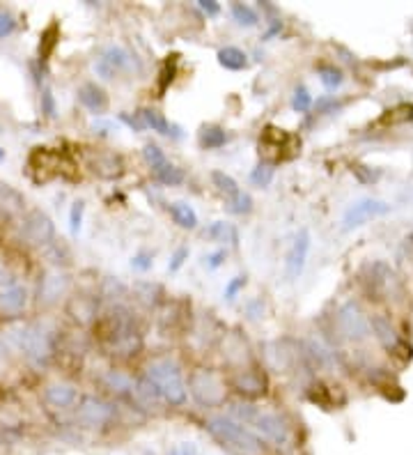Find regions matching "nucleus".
<instances>
[{
    "mask_svg": "<svg viewBox=\"0 0 413 455\" xmlns=\"http://www.w3.org/2000/svg\"><path fill=\"white\" fill-rule=\"evenodd\" d=\"M96 333L101 338V345L108 349L110 354L117 356H131L138 354L142 347V336L138 331L136 320L124 306H110L103 313L101 320L96 322Z\"/></svg>",
    "mask_w": 413,
    "mask_h": 455,
    "instance_id": "1",
    "label": "nucleus"
},
{
    "mask_svg": "<svg viewBox=\"0 0 413 455\" xmlns=\"http://www.w3.org/2000/svg\"><path fill=\"white\" fill-rule=\"evenodd\" d=\"M207 430L212 432L216 442H221L223 449H228L235 455H262L264 446L251 430L242 423L228 419V416H214L207 421Z\"/></svg>",
    "mask_w": 413,
    "mask_h": 455,
    "instance_id": "2",
    "label": "nucleus"
},
{
    "mask_svg": "<svg viewBox=\"0 0 413 455\" xmlns=\"http://www.w3.org/2000/svg\"><path fill=\"white\" fill-rule=\"evenodd\" d=\"M145 377L159 389L161 398L168 402V405L177 407L186 402V384L182 377V368H179L177 361L168 359V356L149 361L145 368Z\"/></svg>",
    "mask_w": 413,
    "mask_h": 455,
    "instance_id": "3",
    "label": "nucleus"
},
{
    "mask_svg": "<svg viewBox=\"0 0 413 455\" xmlns=\"http://www.w3.org/2000/svg\"><path fill=\"white\" fill-rule=\"evenodd\" d=\"M230 414L242 423L253 425V428L258 430L262 437H267L269 442H273L278 446L289 442V425L273 412H264V409L248 405V402H239V405L230 407Z\"/></svg>",
    "mask_w": 413,
    "mask_h": 455,
    "instance_id": "4",
    "label": "nucleus"
},
{
    "mask_svg": "<svg viewBox=\"0 0 413 455\" xmlns=\"http://www.w3.org/2000/svg\"><path fill=\"white\" fill-rule=\"evenodd\" d=\"M14 340H17L19 349H24L28 359L35 363H47L56 352L53 336L40 324L21 326L19 331H14Z\"/></svg>",
    "mask_w": 413,
    "mask_h": 455,
    "instance_id": "5",
    "label": "nucleus"
},
{
    "mask_svg": "<svg viewBox=\"0 0 413 455\" xmlns=\"http://www.w3.org/2000/svg\"><path fill=\"white\" fill-rule=\"evenodd\" d=\"M189 389L195 402H200L202 407H219L225 400V384L214 370H193L189 377Z\"/></svg>",
    "mask_w": 413,
    "mask_h": 455,
    "instance_id": "6",
    "label": "nucleus"
},
{
    "mask_svg": "<svg viewBox=\"0 0 413 455\" xmlns=\"http://www.w3.org/2000/svg\"><path fill=\"white\" fill-rule=\"evenodd\" d=\"M365 283H367V292L374 299H390V297L402 295V283L386 263L370 265V276L365 279Z\"/></svg>",
    "mask_w": 413,
    "mask_h": 455,
    "instance_id": "7",
    "label": "nucleus"
},
{
    "mask_svg": "<svg viewBox=\"0 0 413 455\" xmlns=\"http://www.w3.org/2000/svg\"><path fill=\"white\" fill-rule=\"evenodd\" d=\"M388 212H390V205L384 203V200H377V198L356 200V203L349 205V210L344 212L342 226H344V230H354V228L365 226L367 221L379 219V216H386Z\"/></svg>",
    "mask_w": 413,
    "mask_h": 455,
    "instance_id": "8",
    "label": "nucleus"
},
{
    "mask_svg": "<svg viewBox=\"0 0 413 455\" xmlns=\"http://www.w3.org/2000/svg\"><path fill=\"white\" fill-rule=\"evenodd\" d=\"M21 235H24V240L33 246H49L56 237L53 221H51L44 212L33 210L26 214L24 226H21Z\"/></svg>",
    "mask_w": 413,
    "mask_h": 455,
    "instance_id": "9",
    "label": "nucleus"
},
{
    "mask_svg": "<svg viewBox=\"0 0 413 455\" xmlns=\"http://www.w3.org/2000/svg\"><path fill=\"white\" fill-rule=\"evenodd\" d=\"M337 322H340V329L349 336L351 340H365L370 336V320L363 313V308L356 301H347L342 304V308L337 311Z\"/></svg>",
    "mask_w": 413,
    "mask_h": 455,
    "instance_id": "10",
    "label": "nucleus"
},
{
    "mask_svg": "<svg viewBox=\"0 0 413 455\" xmlns=\"http://www.w3.org/2000/svg\"><path fill=\"white\" fill-rule=\"evenodd\" d=\"M76 419L83 425H87V428H99V425H106L115 419V405H110V402L101 398H94V395H87V398L81 400Z\"/></svg>",
    "mask_w": 413,
    "mask_h": 455,
    "instance_id": "11",
    "label": "nucleus"
},
{
    "mask_svg": "<svg viewBox=\"0 0 413 455\" xmlns=\"http://www.w3.org/2000/svg\"><path fill=\"white\" fill-rule=\"evenodd\" d=\"M131 67H133V58L129 51L122 47H108L99 58H96L94 72H96V76H101L103 81H110V78H115L119 72L131 69Z\"/></svg>",
    "mask_w": 413,
    "mask_h": 455,
    "instance_id": "12",
    "label": "nucleus"
},
{
    "mask_svg": "<svg viewBox=\"0 0 413 455\" xmlns=\"http://www.w3.org/2000/svg\"><path fill=\"white\" fill-rule=\"evenodd\" d=\"M310 230L301 228L294 237V244L287 253V260H285V274H287L289 281H296L298 276L303 274V267H305V260H307V253H310Z\"/></svg>",
    "mask_w": 413,
    "mask_h": 455,
    "instance_id": "13",
    "label": "nucleus"
},
{
    "mask_svg": "<svg viewBox=\"0 0 413 455\" xmlns=\"http://www.w3.org/2000/svg\"><path fill=\"white\" fill-rule=\"evenodd\" d=\"M67 290H69V276L60 270H51L44 274V279L40 283V290H37V295H40V304L44 306H51L56 304L60 297H62Z\"/></svg>",
    "mask_w": 413,
    "mask_h": 455,
    "instance_id": "14",
    "label": "nucleus"
},
{
    "mask_svg": "<svg viewBox=\"0 0 413 455\" xmlns=\"http://www.w3.org/2000/svg\"><path fill=\"white\" fill-rule=\"evenodd\" d=\"M232 386L248 398H258V395L267 393V379L258 370H239L232 379Z\"/></svg>",
    "mask_w": 413,
    "mask_h": 455,
    "instance_id": "15",
    "label": "nucleus"
},
{
    "mask_svg": "<svg viewBox=\"0 0 413 455\" xmlns=\"http://www.w3.org/2000/svg\"><path fill=\"white\" fill-rule=\"evenodd\" d=\"M28 304V292L24 286H5L0 290V315H19Z\"/></svg>",
    "mask_w": 413,
    "mask_h": 455,
    "instance_id": "16",
    "label": "nucleus"
},
{
    "mask_svg": "<svg viewBox=\"0 0 413 455\" xmlns=\"http://www.w3.org/2000/svg\"><path fill=\"white\" fill-rule=\"evenodd\" d=\"M78 101L94 115H103L108 110V94L96 83H83L78 88Z\"/></svg>",
    "mask_w": 413,
    "mask_h": 455,
    "instance_id": "17",
    "label": "nucleus"
},
{
    "mask_svg": "<svg viewBox=\"0 0 413 455\" xmlns=\"http://www.w3.org/2000/svg\"><path fill=\"white\" fill-rule=\"evenodd\" d=\"M370 329L377 336V340L381 342V347L388 349V352L397 354V349H402V340L397 336L395 326L390 324V320H386L384 315H374L370 320Z\"/></svg>",
    "mask_w": 413,
    "mask_h": 455,
    "instance_id": "18",
    "label": "nucleus"
},
{
    "mask_svg": "<svg viewBox=\"0 0 413 455\" xmlns=\"http://www.w3.org/2000/svg\"><path fill=\"white\" fill-rule=\"evenodd\" d=\"M90 166L99 177H106V180H112V177H119L122 175V168L124 163L119 159L117 154H110V152H99L96 156H92Z\"/></svg>",
    "mask_w": 413,
    "mask_h": 455,
    "instance_id": "19",
    "label": "nucleus"
},
{
    "mask_svg": "<svg viewBox=\"0 0 413 455\" xmlns=\"http://www.w3.org/2000/svg\"><path fill=\"white\" fill-rule=\"evenodd\" d=\"M44 400L56 409L71 407L74 402H76V389H74L71 384H65V382L51 384V386H47V391H44Z\"/></svg>",
    "mask_w": 413,
    "mask_h": 455,
    "instance_id": "20",
    "label": "nucleus"
},
{
    "mask_svg": "<svg viewBox=\"0 0 413 455\" xmlns=\"http://www.w3.org/2000/svg\"><path fill=\"white\" fill-rule=\"evenodd\" d=\"M67 311H69V315L76 320V322L87 324L96 317V301L90 299V297H71Z\"/></svg>",
    "mask_w": 413,
    "mask_h": 455,
    "instance_id": "21",
    "label": "nucleus"
},
{
    "mask_svg": "<svg viewBox=\"0 0 413 455\" xmlns=\"http://www.w3.org/2000/svg\"><path fill=\"white\" fill-rule=\"evenodd\" d=\"M26 200L14 186L0 182V214H19L24 210Z\"/></svg>",
    "mask_w": 413,
    "mask_h": 455,
    "instance_id": "22",
    "label": "nucleus"
},
{
    "mask_svg": "<svg viewBox=\"0 0 413 455\" xmlns=\"http://www.w3.org/2000/svg\"><path fill=\"white\" fill-rule=\"evenodd\" d=\"M219 65L230 72H242L248 67V56L237 47H225L219 51Z\"/></svg>",
    "mask_w": 413,
    "mask_h": 455,
    "instance_id": "23",
    "label": "nucleus"
},
{
    "mask_svg": "<svg viewBox=\"0 0 413 455\" xmlns=\"http://www.w3.org/2000/svg\"><path fill=\"white\" fill-rule=\"evenodd\" d=\"M170 214H172V219H175V223L179 228L193 230L195 226H198V214H195V210L189 203H182V200H179V203H172Z\"/></svg>",
    "mask_w": 413,
    "mask_h": 455,
    "instance_id": "24",
    "label": "nucleus"
},
{
    "mask_svg": "<svg viewBox=\"0 0 413 455\" xmlns=\"http://www.w3.org/2000/svg\"><path fill=\"white\" fill-rule=\"evenodd\" d=\"M212 182L216 186V191H219L221 196H225L228 203H230L232 198H237L239 193H242L239 184L235 182V177H230L228 173H223V170H214V173H212Z\"/></svg>",
    "mask_w": 413,
    "mask_h": 455,
    "instance_id": "25",
    "label": "nucleus"
},
{
    "mask_svg": "<svg viewBox=\"0 0 413 455\" xmlns=\"http://www.w3.org/2000/svg\"><path fill=\"white\" fill-rule=\"evenodd\" d=\"M140 120H142V124L145 126H149L152 131H156V133H163V136H170V122L165 120V117L159 113V110H154V108H142L140 110Z\"/></svg>",
    "mask_w": 413,
    "mask_h": 455,
    "instance_id": "26",
    "label": "nucleus"
},
{
    "mask_svg": "<svg viewBox=\"0 0 413 455\" xmlns=\"http://www.w3.org/2000/svg\"><path fill=\"white\" fill-rule=\"evenodd\" d=\"M205 237L212 242H230L237 244V230L225 221H214L212 226L205 230Z\"/></svg>",
    "mask_w": 413,
    "mask_h": 455,
    "instance_id": "27",
    "label": "nucleus"
},
{
    "mask_svg": "<svg viewBox=\"0 0 413 455\" xmlns=\"http://www.w3.org/2000/svg\"><path fill=\"white\" fill-rule=\"evenodd\" d=\"M103 382L110 391H115L117 395H133V389H136V384L131 382V377L122 375V372L117 370H110L106 377H103Z\"/></svg>",
    "mask_w": 413,
    "mask_h": 455,
    "instance_id": "28",
    "label": "nucleus"
},
{
    "mask_svg": "<svg viewBox=\"0 0 413 455\" xmlns=\"http://www.w3.org/2000/svg\"><path fill=\"white\" fill-rule=\"evenodd\" d=\"M225 143H228V133L221 126H205L200 131V145L205 150H216V147H221Z\"/></svg>",
    "mask_w": 413,
    "mask_h": 455,
    "instance_id": "29",
    "label": "nucleus"
},
{
    "mask_svg": "<svg viewBox=\"0 0 413 455\" xmlns=\"http://www.w3.org/2000/svg\"><path fill=\"white\" fill-rule=\"evenodd\" d=\"M142 156H145V161H147V166L152 168V173H161V170L168 166V159H165V154L159 145H154V143H147L145 145V150H142Z\"/></svg>",
    "mask_w": 413,
    "mask_h": 455,
    "instance_id": "30",
    "label": "nucleus"
},
{
    "mask_svg": "<svg viewBox=\"0 0 413 455\" xmlns=\"http://www.w3.org/2000/svg\"><path fill=\"white\" fill-rule=\"evenodd\" d=\"M232 17H235V21L239 26H246V28H253V26L260 24L258 12H255L251 5H244V3L232 5Z\"/></svg>",
    "mask_w": 413,
    "mask_h": 455,
    "instance_id": "31",
    "label": "nucleus"
},
{
    "mask_svg": "<svg viewBox=\"0 0 413 455\" xmlns=\"http://www.w3.org/2000/svg\"><path fill=\"white\" fill-rule=\"evenodd\" d=\"M58 40H60V31H58L56 24L49 26L47 31L42 33V42H40V58H42V60H49V56L53 53Z\"/></svg>",
    "mask_w": 413,
    "mask_h": 455,
    "instance_id": "32",
    "label": "nucleus"
},
{
    "mask_svg": "<svg viewBox=\"0 0 413 455\" xmlns=\"http://www.w3.org/2000/svg\"><path fill=\"white\" fill-rule=\"evenodd\" d=\"M319 81L326 90H335V88L342 85V72L333 65H324L319 67Z\"/></svg>",
    "mask_w": 413,
    "mask_h": 455,
    "instance_id": "33",
    "label": "nucleus"
},
{
    "mask_svg": "<svg viewBox=\"0 0 413 455\" xmlns=\"http://www.w3.org/2000/svg\"><path fill=\"white\" fill-rule=\"evenodd\" d=\"M154 177L165 186H177L184 182V173L177 166H172V163H168V166H165L161 173H156Z\"/></svg>",
    "mask_w": 413,
    "mask_h": 455,
    "instance_id": "34",
    "label": "nucleus"
},
{
    "mask_svg": "<svg viewBox=\"0 0 413 455\" xmlns=\"http://www.w3.org/2000/svg\"><path fill=\"white\" fill-rule=\"evenodd\" d=\"M273 180V166L271 163H260L258 168H253L251 173V182L255 186H269Z\"/></svg>",
    "mask_w": 413,
    "mask_h": 455,
    "instance_id": "35",
    "label": "nucleus"
},
{
    "mask_svg": "<svg viewBox=\"0 0 413 455\" xmlns=\"http://www.w3.org/2000/svg\"><path fill=\"white\" fill-rule=\"evenodd\" d=\"M312 106V97L307 92L305 85H298L294 90V97H292V108L298 110V113H305V110H310Z\"/></svg>",
    "mask_w": 413,
    "mask_h": 455,
    "instance_id": "36",
    "label": "nucleus"
},
{
    "mask_svg": "<svg viewBox=\"0 0 413 455\" xmlns=\"http://www.w3.org/2000/svg\"><path fill=\"white\" fill-rule=\"evenodd\" d=\"M228 210L232 214H248L253 210V198H251V193H246L242 191L237 198H232L230 203H228Z\"/></svg>",
    "mask_w": 413,
    "mask_h": 455,
    "instance_id": "37",
    "label": "nucleus"
},
{
    "mask_svg": "<svg viewBox=\"0 0 413 455\" xmlns=\"http://www.w3.org/2000/svg\"><path fill=\"white\" fill-rule=\"evenodd\" d=\"M47 249V256H49V260L51 263H56V265H60V263H67V258H69V251H67V246L62 244V242H51L49 246H44Z\"/></svg>",
    "mask_w": 413,
    "mask_h": 455,
    "instance_id": "38",
    "label": "nucleus"
},
{
    "mask_svg": "<svg viewBox=\"0 0 413 455\" xmlns=\"http://www.w3.org/2000/svg\"><path fill=\"white\" fill-rule=\"evenodd\" d=\"M14 31H17V21L10 12H0V40H5V37H10Z\"/></svg>",
    "mask_w": 413,
    "mask_h": 455,
    "instance_id": "39",
    "label": "nucleus"
},
{
    "mask_svg": "<svg viewBox=\"0 0 413 455\" xmlns=\"http://www.w3.org/2000/svg\"><path fill=\"white\" fill-rule=\"evenodd\" d=\"M83 210H85V205L76 200L71 207V216H69V228H71V235H78L81 230V221H83Z\"/></svg>",
    "mask_w": 413,
    "mask_h": 455,
    "instance_id": "40",
    "label": "nucleus"
},
{
    "mask_svg": "<svg viewBox=\"0 0 413 455\" xmlns=\"http://www.w3.org/2000/svg\"><path fill=\"white\" fill-rule=\"evenodd\" d=\"M246 283H248L246 276H237V279H232V281L228 283V288H225V299H228V301L235 299V297L239 295V290L246 288Z\"/></svg>",
    "mask_w": 413,
    "mask_h": 455,
    "instance_id": "41",
    "label": "nucleus"
},
{
    "mask_svg": "<svg viewBox=\"0 0 413 455\" xmlns=\"http://www.w3.org/2000/svg\"><path fill=\"white\" fill-rule=\"evenodd\" d=\"M175 72H177V60H172V65H170V60L165 63V69L161 72V83H159V92H163L165 88H168V85L172 83V78H175Z\"/></svg>",
    "mask_w": 413,
    "mask_h": 455,
    "instance_id": "42",
    "label": "nucleus"
},
{
    "mask_svg": "<svg viewBox=\"0 0 413 455\" xmlns=\"http://www.w3.org/2000/svg\"><path fill=\"white\" fill-rule=\"evenodd\" d=\"M131 267L133 270H140V272H147L149 267H152V253H136V256L131 258Z\"/></svg>",
    "mask_w": 413,
    "mask_h": 455,
    "instance_id": "43",
    "label": "nucleus"
},
{
    "mask_svg": "<svg viewBox=\"0 0 413 455\" xmlns=\"http://www.w3.org/2000/svg\"><path fill=\"white\" fill-rule=\"evenodd\" d=\"M186 258H189V249H186V246H182V249H177V251H175V256L170 258L168 270H170V272H177L179 267H182V265L186 263Z\"/></svg>",
    "mask_w": 413,
    "mask_h": 455,
    "instance_id": "44",
    "label": "nucleus"
},
{
    "mask_svg": "<svg viewBox=\"0 0 413 455\" xmlns=\"http://www.w3.org/2000/svg\"><path fill=\"white\" fill-rule=\"evenodd\" d=\"M42 110L49 117L56 115V101H53V94H51V90H44L42 92Z\"/></svg>",
    "mask_w": 413,
    "mask_h": 455,
    "instance_id": "45",
    "label": "nucleus"
},
{
    "mask_svg": "<svg viewBox=\"0 0 413 455\" xmlns=\"http://www.w3.org/2000/svg\"><path fill=\"white\" fill-rule=\"evenodd\" d=\"M198 7L207 14V17H216V14L221 12V5L216 3V0H198Z\"/></svg>",
    "mask_w": 413,
    "mask_h": 455,
    "instance_id": "46",
    "label": "nucleus"
},
{
    "mask_svg": "<svg viewBox=\"0 0 413 455\" xmlns=\"http://www.w3.org/2000/svg\"><path fill=\"white\" fill-rule=\"evenodd\" d=\"M119 120H122L124 124H129L131 129H136V131H140V129H145V124H142V120H140V115H129V113H122L119 115Z\"/></svg>",
    "mask_w": 413,
    "mask_h": 455,
    "instance_id": "47",
    "label": "nucleus"
},
{
    "mask_svg": "<svg viewBox=\"0 0 413 455\" xmlns=\"http://www.w3.org/2000/svg\"><path fill=\"white\" fill-rule=\"evenodd\" d=\"M225 260V251H219V253H212L209 258H205V265L209 270H216V267H221Z\"/></svg>",
    "mask_w": 413,
    "mask_h": 455,
    "instance_id": "48",
    "label": "nucleus"
},
{
    "mask_svg": "<svg viewBox=\"0 0 413 455\" xmlns=\"http://www.w3.org/2000/svg\"><path fill=\"white\" fill-rule=\"evenodd\" d=\"M5 283H7V272L3 270V267H0V290L5 288Z\"/></svg>",
    "mask_w": 413,
    "mask_h": 455,
    "instance_id": "49",
    "label": "nucleus"
},
{
    "mask_svg": "<svg viewBox=\"0 0 413 455\" xmlns=\"http://www.w3.org/2000/svg\"><path fill=\"white\" fill-rule=\"evenodd\" d=\"M5 356H7V345L0 340V359H5Z\"/></svg>",
    "mask_w": 413,
    "mask_h": 455,
    "instance_id": "50",
    "label": "nucleus"
},
{
    "mask_svg": "<svg viewBox=\"0 0 413 455\" xmlns=\"http://www.w3.org/2000/svg\"><path fill=\"white\" fill-rule=\"evenodd\" d=\"M3 159H5V152H3V150H0V161H3Z\"/></svg>",
    "mask_w": 413,
    "mask_h": 455,
    "instance_id": "51",
    "label": "nucleus"
}]
</instances>
